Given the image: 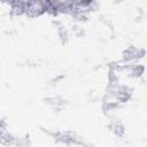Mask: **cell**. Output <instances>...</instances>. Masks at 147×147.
<instances>
[{
	"mask_svg": "<svg viewBox=\"0 0 147 147\" xmlns=\"http://www.w3.org/2000/svg\"><path fill=\"white\" fill-rule=\"evenodd\" d=\"M145 49L141 47H136V46H129L123 51L122 57L124 63H136L140 59L145 56Z\"/></svg>",
	"mask_w": 147,
	"mask_h": 147,
	"instance_id": "cell-1",
	"label": "cell"
},
{
	"mask_svg": "<svg viewBox=\"0 0 147 147\" xmlns=\"http://www.w3.org/2000/svg\"><path fill=\"white\" fill-rule=\"evenodd\" d=\"M109 130L116 136V137H123L125 133V127L118 119H110L109 122Z\"/></svg>",
	"mask_w": 147,
	"mask_h": 147,
	"instance_id": "cell-2",
	"label": "cell"
}]
</instances>
